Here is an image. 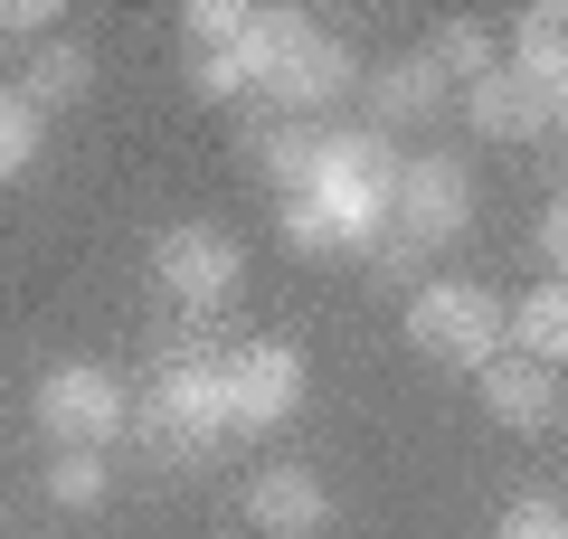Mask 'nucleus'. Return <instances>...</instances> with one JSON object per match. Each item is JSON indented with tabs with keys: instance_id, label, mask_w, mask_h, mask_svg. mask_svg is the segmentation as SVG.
<instances>
[{
	"instance_id": "nucleus-1",
	"label": "nucleus",
	"mask_w": 568,
	"mask_h": 539,
	"mask_svg": "<svg viewBox=\"0 0 568 539\" xmlns=\"http://www.w3.org/2000/svg\"><path fill=\"white\" fill-rule=\"evenodd\" d=\"M388 190H398V152L369 123H323L304 190L284 200V246L294 256H369L388 237Z\"/></svg>"
},
{
	"instance_id": "nucleus-2",
	"label": "nucleus",
	"mask_w": 568,
	"mask_h": 539,
	"mask_svg": "<svg viewBox=\"0 0 568 539\" xmlns=\"http://www.w3.org/2000/svg\"><path fill=\"white\" fill-rule=\"evenodd\" d=\"M142 436L162 464H209L237 417H227V359H162L152 369V398H142Z\"/></svg>"
},
{
	"instance_id": "nucleus-3",
	"label": "nucleus",
	"mask_w": 568,
	"mask_h": 539,
	"mask_svg": "<svg viewBox=\"0 0 568 539\" xmlns=\"http://www.w3.org/2000/svg\"><path fill=\"white\" fill-rule=\"evenodd\" d=\"M474 227V171L455 152H417L398 161V190H388V237L407 256H446L455 237Z\"/></svg>"
},
{
	"instance_id": "nucleus-4",
	"label": "nucleus",
	"mask_w": 568,
	"mask_h": 539,
	"mask_svg": "<svg viewBox=\"0 0 568 539\" xmlns=\"http://www.w3.org/2000/svg\"><path fill=\"white\" fill-rule=\"evenodd\" d=\"M407 340L426 359H446V369H484L503 350V303L484 284H465V275H426L407 294Z\"/></svg>"
},
{
	"instance_id": "nucleus-5",
	"label": "nucleus",
	"mask_w": 568,
	"mask_h": 539,
	"mask_svg": "<svg viewBox=\"0 0 568 539\" xmlns=\"http://www.w3.org/2000/svg\"><path fill=\"white\" fill-rule=\"evenodd\" d=\"M342 95H361V48L332 39V29H294L275 48V67H265V104L294 123H323Z\"/></svg>"
},
{
	"instance_id": "nucleus-6",
	"label": "nucleus",
	"mask_w": 568,
	"mask_h": 539,
	"mask_svg": "<svg viewBox=\"0 0 568 539\" xmlns=\"http://www.w3.org/2000/svg\"><path fill=\"white\" fill-rule=\"evenodd\" d=\"M237 275H246V246L227 237V227H209V218H181V227L152 237V284H162L181 313H219V303L237 294Z\"/></svg>"
},
{
	"instance_id": "nucleus-7",
	"label": "nucleus",
	"mask_w": 568,
	"mask_h": 539,
	"mask_svg": "<svg viewBox=\"0 0 568 539\" xmlns=\"http://www.w3.org/2000/svg\"><path fill=\"white\" fill-rule=\"evenodd\" d=\"M123 426H133V398H123L114 369H95V359H58L39 379V436L48 445H114Z\"/></svg>"
},
{
	"instance_id": "nucleus-8",
	"label": "nucleus",
	"mask_w": 568,
	"mask_h": 539,
	"mask_svg": "<svg viewBox=\"0 0 568 539\" xmlns=\"http://www.w3.org/2000/svg\"><path fill=\"white\" fill-rule=\"evenodd\" d=\"M227 417L256 426H294L304 417V350L294 340H237L227 350Z\"/></svg>"
},
{
	"instance_id": "nucleus-9",
	"label": "nucleus",
	"mask_w": 568,
	"mask_h": 539,
	"mask_svg": "<svg viewBox=\"0 0 568 539\" xmlns=\"http://www.w3.org/2000/svg\"><path fill=\"white\" fill-rule=\"evenodd\" d=\"M294 29H313L304 10H246V29H237L227 48H190V85H200L209 104L265 95V67H275V48L294 39Z\"/></svg>"
},
{
	"instance_id": "nucleus-10",
	"label": "nucleus",
	"mask_w": 568,
	"mask_h": 539,
	"mask_svg": "<svg viewBox=\"0 0 568 539\" xmlns=\"http://www.w3.org/2000/svg\"><path fill=\"white\" fill-rule=\"evenodd\" d=\"M246 530L265 539H323L332 530V492L313 464H265L256 482H246Z\"/></svg>"
},
{
	"instance_id": "nucleus-11",
	"label": "nucleus",
	"mask_w": 568,
	"mask_h": 539,
	"mask_svg": "<svg viewBox=\"0 0 568 539\" xmlns=\"http://www.w3.org/2000/svg\"><path fill=\"white\" fill-rule=\"evenodd\" d=\"M361 95H369V133L388 142L398 123H407V133H417V123H446L455 85H446V67H436V58L417 48V58H388L379 77H361Z\"/></svg>"
},
{
	"instance_id": "nucleus-12",
	"label": "nucleus",
	"mask_w": 568,
	"mask_h": 539,
	"mask_svg": "<svg viewBox=\"0 0 568 539\" xmlns=\"http://www.w3.org/2000/svg\"><path fill=\"white\" fill-rule=\"evenodd\" d=\"M484 407L511 426V436H549V426L568 417V388H559V369H540V359H511V350H493L484 369Z\"/></svg>"
},
{
	"instance_id": "nucleus-13",
	"label": "nucleus",
	"mask_w": 568,
	"mask_h": 539,
	"mask_svg": "<svg viewBox=\"0 0 568 539\" xmlns=\"http://www.w3.org/2000/svg\"><path fill=\"white\" fill-rule=\"evenodd\" d=\"M465 123H474L484 142H540L549 123H559V104L530 95L511 67H493V77H474V85H465Z\"/></svg>"
},
{
	"instance_id": "nucleus-14",
	"label": "nucleus",
	"mask_w": 568,
	"mask_h": 539,
	"mask_svg": "<svg viewBox=\"0 0 568 539\" xmlns=\"http://www.w3.org/2000/svg\"><path fill=\"white\" fill-rule=\"evenodd\" d=\"M503 67L530 85V95L568 104V10H559V0H530L521 20H511V58Z\"/></svg>"
},
{
	"instance_id": "nucleus-15",
	"label": "nucleus",
	"mask_w": 568,
	"mask_h": 539,
	"mask_svg": "<svg viewBox=\"0 0 568 539\" xmlns=\"http://www.w3.org/2000/svg\"><path fill=\"white\" fill-rule=\"evenodd\" d=\"M20 95H29V114H67V104H85L95 95V48H77V39H39L20 58Z\"/></svg>"
},
{
	"instance_id": "nucleus-16",
	"label": "nucleus",
	"mask_w": 568,
	"mask_h": 539,
	"mask_svg": "<svg viewBox=\"0 0 568 539\" xmlns=\"http://www.w3.org/2000/svg\"><path fill=\"white\" fill-rule=\"evenodd\" d=\"M503 340H511V359L559 369L568 359V284H530L521 303H503Z\"/></svg>"
},
{
	"instance_id": "nucleus-17",
	"label": "nucleus",
	"mask_w": 568,
	"mask_h": 539,
	"mask_svg": "<svg viewBox=\"0 0 568 539\" xmlns=\"http://www.w3.org/2000/svg\"><path fill=\"white\" fill-rule=\"evenodd\" d=\"M313 152H323V123H265L256 133V161H265V180H275L284 200H294V190H304V171H313Z\"/></svg>"
},
{
	"instance_id": "nucleus-18",
	"label": "nucleus",
	"mask_w": 568,
	"mask_h": 539,
	"mask_svg": "<svg viewBox=\"0 0 568 539\" xmlns=\"http://www.w3.org/2000/svg\"><path fill=\"white\" fill-rule=\"evenodd\" d=\"M104 492H114V464H104L95 445H58V464H48V501H58V511H95Z\"/></svg>"
},
{
	"instance_id": "nucleus-19",
	"label": "nucleus",
	"mask_w": 568,
	"mask_h": 539,
	"mask_svg": "<svg viewBox=\"0 0 568 539\" xmlns=\"http://www.w3.org/2000/svg\"><path fill=\"white\" fill-rule=\"evenodd\" d=\"M426 58H436V67H446V85L455 77H493V67H503V58H493V29L484 20H446V29H436V48H426Z\"/></svg>"
},
{
	"instance_id": "nucleus-20",
	"label": "nucleus",
	"mask_w": 568,
	"mask_h": 539,
	"mask_svg": "<svg viewBox=\"0 0 568 539\" xmlns=\"http://www.w3.org/2000/svg\"><path fill=\"white\" fill-rule=\"evenodd\" d=\"M39 142H48V123L29 114V95H20V85H0V180H20L29 161H39Z\"/></svg>"
},
{
	"instance_id": "nucleus-21",
	"label": "nucleus",
	"mask_w": 568,
	"mask_h": 539,
	"mask_svg": "<svg viewBox=\"0 0 568 539\" xmlns=\"http://www.w3.org/2000/svg\"><path fill=\"white\" fill-rule=\"evenodd\" d=\"M503 539H568V501L559 492H521L503 511Z\"/></svg>"
},
{
	"instance_id": "nucleus-22",
	"label": "nucleus",
	"mask_w": 568,
	"mask_h": 539,
	"mask_svg": "<svg viewBox=\"0 0 568 539\" xmlns=\"http://www.w3.org/2000/svg\"><path fill=\"white\" fill-rule=\"evenodd\" d=\"M190 48H227V39H237V29H246V10H237V0H190Z\"/></svg>"
},
{
	"instance_id": "nucleus-23",
	"label": "nucleus",
	"mask_w": 568,
	"mask_h": 539,
	"mask_svg": "<svg viewBox=\"0 0 568 539\" xmlns=\"http://www.w3.org/2000/svg\"><path fill=\"white\" fill-rule=\"evenodd\" d=\"M530 256H540L549 284H559V256H568V200H549L540 218H530Z\"/></svg>"
},
{
	"instance_id": "nucleus-24",
	"label": "nucleus",
	"mask_w": 568,
	"mask_h": 539,
	"mask_svg": "<svg viewBox=\"0 0 568 539\" xmlns=\"http://www.w3.org/2000/svg\"><path fill=\"white\" fill-rule=\"evenodd\" d=\"M48 29H58L48 0H0V39H48Z\"/></svg>"
}]
</instances>
